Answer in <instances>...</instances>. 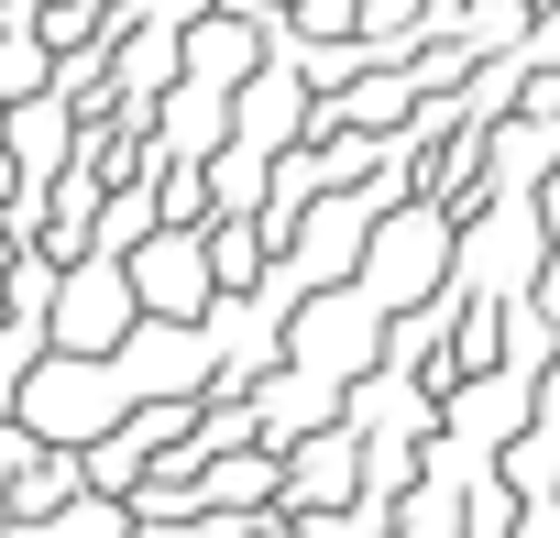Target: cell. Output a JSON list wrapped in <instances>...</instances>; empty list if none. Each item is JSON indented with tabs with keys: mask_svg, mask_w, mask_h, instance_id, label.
Returning a JSON list of instances; mask_svg holds the SVG:
<instances>
[{
	"mask_svg": "<svg viewBox=\"0 0 560 538\" xmlns=\"http://www.w3.org/2000/svg\"><path fill=\"white\" fill-rule=\"evenodd\" d=\"M45 429H100V374H45Z\"/></svg>",
	"mask_w": 560,
	"mask_h": 538,
	"instance_id": "2",
	"label": "cell"
},
{
	"mask_svg": "<svg viewBox=\"0 0 560 538\" xmlns=\"http://www.w3.org/2000/svg\"><path fill=\"white\" fill-rule=\"evenodd\" d=\"M298 472H308V483H298L308 505H330V494H352V440H341V451H308Z\"/></svg>",
	"mask_w": 560,
	"mask_h": 538,
	"instance_id": "4",
	"label": "cell"
},
{
	"mask_svg": "<svg viewBox=\"0 0 560 538\" xmlns=\"http://www.w3.org/2000/svg\"><path fill=\"white\" fill-rule=\"evenodd\" d=\"M132 286H143L154 308H176V319H187V308H198V253H187V242H154Z\"/></svg>",
	"mask_w": 560,
	"mask_h": 538,
	"instance_id": "1",
	"label": "cell"
},
{
	"mask_svg": "<svg viewBox=\"0 0 560 538\" xmlns=\"http://www.w3.org/2000/svg\"><path fill=\"white\" fill-rule=\"evenodd\" d=\"M121 319H132V297H121V286H89V297L67 308V341H78V352H100V341H110Z\"/></svg>",
	"mask_w": 560,
	"mask_h": 538,
	"instance_id": "3",
	"label": "cell"
}]
</instances>
